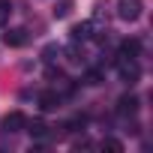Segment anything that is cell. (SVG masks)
Instances as JSON below:
<instances>
[{"mask_svg":"<svg viewBox=\"0 0 153 153\" xmlns=\"http://www.w3.org/2000/svg\"><path fill=\"white\" fill-rule=\"evenodd\" d=\"M102 81V72L99 69H87L84 72V84H99Z\"/></svg>","mask_w":153,"mask_h":153,"instance_id":"13","label":"cell"},{"mask_svg":"<svg viewBox=\"0 0 153 153\" xmlns=\"http://www.w3.org/2000/svg\"><path fill=\"white\" fill-rule=\"evenodd\" d=\"M90 30H93V24H90V21H84V24H75L69 33H72V39H75V42H78V39H90V36H93Z\"/></svg>","mask_w":153,"mask_h":153,"instance_id":"7","label":"cell"},{"mask_svg":"<svg viewBox=\"0 0 153 153\" xmlns=\"http://www.w3.org/2000/svg\"><path fill=\"white\" fill-rule=\"evenodd\" d=\"M24 129H27V132H30L33 138H42V135L48 132V126H45L42 120H27V126H24Z\"/></svg>","mask_w":153,"mask_h":153,"instance_id":"10","label":"cell"},{"mask_svg":"<svg viewBox=\"0 0 153 153\" xmlns=\"http://www.w3.org/2000/svg\"><path fill=\"white\" fill-rule=\"evenodd\" d=\"M9 12H12V3H9V0H0V24L9 18Z\"/></svg>","mask_w":153,"mask_h":153,"instance_id":"15","label":"cell"},{"mask_svg":"<svg viewBox=\"0 0 153 153\" xmlns=\"http://www.w3.org/2000/svg\"><path fill=\"white\" fill-rule=\"evenodd\" d=\"M57 57H60V48H57V45H48V48L42 51V60H45V63H54Z\"/></svg>","mask_w":153,"mask_h":153,"instance_id":"12","label":"cell"},{"mask_svg":"<svg viewBox=\"0 0 153 153\" xmlns=\"http://www.w3.org/2000/svg\"><path fill=\"white\" fill-rule=\"evenodd\" d=\"M66 60H69V63H75V66H78V63L84 60V54H81L78 48H69V51H66Z\"/></svg>","mask_w":153,"mask_h":153,"instance_id":"14","label":"cell"},{"mask_svg":"<svg viewBox=\"0 0 153 153\" xmlns=\"http://www.w3.org/2000/svg\"><path fill=\"white\" fill-rule=\"evenodd\" d=\"M117 72H120V81L126 84H135L141 78V66L135 57H117Z\"/></svg>","mask_w":153,"mask_h":153,"instance_id":"1","label":"cell"},{"mask_svg":"<svg viewBox=\"0 0 153 153\" xmlns=\"http://www.w3.org/2000/svg\"><path fill=\"white\" fill-rule=\"evenodd\" d=\"M102 150H108V153H123V141H117V138H102Z\"/></svg>","mask_w":153,"mask_h":153,"instance_id":"11","label":"cell"},{"mask_svg":"<svg viewBox=\"0 0 153 153\" xmlns=\"http://www.w3.org/2000/svg\"><path fill=\"white\" fill-rule=\"evenodd\" d=\"M72 6H75L72 0H57V3H54V9H51V12H54V18H66V15L72 12Z\"/></svg>","mask_w":153,"mask_h":153,"instance_id":"9","label":"cell"},{"mask_svg":"<svg viewBox=\"0 0 153 153\" xmlns=\"http://www.w3.org/2000/svg\"><path fill=\"white\" fill-rule=\"evenodd\" d=\"M36 102H39V108H42V111H57V108H60V96H57L54 90H42Z\"/></svg>","mask_w":153,"mask_h":153,"instance_id":"5","label":"cell"},{"mask_svg":"<svg viewBox=\"0 0 153 153\" xmlns=\"http://www.w3.org/2000/svg\"><path fill=\"white\" fill-rule=\"evenodd\" d=\"M3 45H6V48H21V45H27V30H24V27L6 30V33H3Z\"/></svg>","mask_w":153,"mask_h":153,"instance_id":"4","label":"cell"},{"mask_svg":"<svg viewBox=\"0 0 153 153\" xmlns=\"http://www.w3.org/2000/svg\"><path fill=\"white\" fill-rule=\"evenodd\" d=\"M117 111H120L123 117L135 114V111H138V96H132V93H129V96H120V99H117Z\"/></svg>","mask_w":153,"mask_h":153,"instance_id":"6","label":"cell"},{"mask_svg":"<svg viewBox=\"0 0 153 153\" xmlns=\"http://www.w3.org/2000/svg\"><path fill=\"white\" fill-rule=\"evenodd\" d=\"M144 12V3L141 0H117V18L123 21H138Z\"/></svg>","mask_w":153,"mask_h":153,"instance_id":"2","label":"cell"},{"mask_svg":"<svg viewBox=\"0 0 153 153\" xmlns=\"http://www.w3.org/2000/svg\"><path fill=\"white\" fill-rule=\"evenodd\" d=\"M138 51H141V42L138 39H126L120 45V57H138Z\"/></svg>","mask_w":153,"mask_h":153,"instance_id":"8","label":"cell"},{"mask_svg":"<svg viewBox=\"0 0 153 153\" xmlns=\"http://www.w3.org/2000/svg\"><path fill=\"white\" fill-rule=\"evenodd\" d=\"M24 126H27V114L24 111H9L0 120V129L3 132H24Z\"/></svg>","mask_w":153,"mask_h":153,"instance_id":"3","label":"cell"}]
</instances>
